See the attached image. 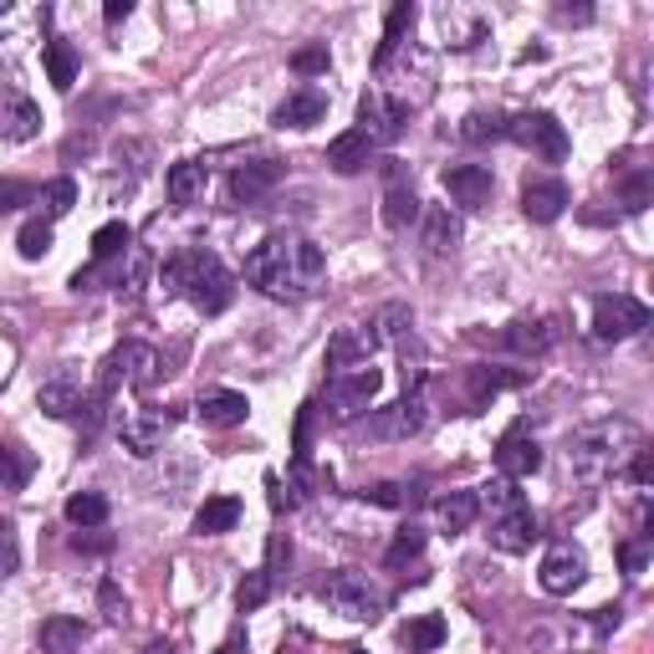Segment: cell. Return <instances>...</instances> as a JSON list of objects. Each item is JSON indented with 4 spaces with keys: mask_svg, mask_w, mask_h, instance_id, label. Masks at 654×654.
<instances>
[{
    "mask_svg": "<svg viewBox=\"0 0 654 654\" xmlns=\"http://www.w3.org/2000/svg\"><path fill=\"white\" fill-rule=\"evenodd\" d=\"M583 578H588V563H583V552L573 548V542H552L548 557H542V573H537L542 594L567 598L573 588H583Z\"/></svg>",
    "mask_w": 654,
    "mask_h": 654,
    "instance_id": "11",
    "label": "cell"
},
{
    "mask_svg": "<svg viewBox=\"0 0 654 654\" xmlns=\"http://www.w3.org/2000/svg\"><path fill=\"white\" fill-rule=\"evenodd\" d=\"M419 194H415V179H409V164L388 159L384 164V225L388 230H409L419 221Z\"/></svg>",
    "mask_w": 654,
    "mask_h": 654,
    "instance_id": "9",
    "label": "cell"
},
{
    "mask_svg": "<svg viewBox=\"0 0 654 654\" xmlns=\"http://www.w3.org/2000/svg\"><path fill=\"white\" fill-rule=\"evenodd\" d=\"M419 236H425V251L430 256L455 251V240H461V215H455L450 205L419 210Z\"/></svg>",
    "mask_w": 654,
    "mask_h": 654,
    "instance_id": "22",
    "label": "cell"
},
{
    "mask_svg": "<svg viewBox=\"0 0 654 654\" xmlns=\"http://www.w3.org/2000/svg\"><path fill=\"white\" fill-rule=\"evenodd\" d=\"M144 654H174V644H164V640H154V644H144Z\"/></svg>",
    "mask_w": 654,
    "mask_h": 654,
    "instance_id": "58",
    "label": "cell"
},
{
    "mask_svg": "<svg viewBox=\"0 0 654 654\" xmlns=\"http://www.w3.org/2000/svg\"><path fill=\"white\" fill-rule=\"evenodd\" d=\"M113 369H119L123 379H128V388H138V394H149V388L159 384V373H169L149 342H123L119 353H113Z\"/></svg>",
    "mask_w": 654,
    "mask_h": 654,
    "instance_id": "17",
    "label": "cell"
},
{
    "mask_svg": "<svg viewBox=\"0 0 654 654\" xmlns=\"http://www.w3.org/2000/svg\"><path fill=\"white\" fill-rule=\"evenodd\" d=\"M164 184H169V200H174V205H194V200L205 194V184H210V169L200 159H184V164L169 169Z\"/></svg>",
    "mask_w": 654,
    "mask_h": 654,
    "instance_id": "28",
    "label": "cell"
},
{
    "mask_svg": "<svg viewBox=\"0 0 654 654\" xmlns=\"http://www.w3.org/2000/svg\"><path fill=\"white\" fill-rule=\"evenodd\" d=\"M537 537H542L537 532V511L527 501L501 511V517H490V548L496 552H527Z\"/></svg>",
    "mask_w": 654,
    "mask_h": 654,
    "instance_id": "16",
    "label": "cell"
},
{
    "mask_svg": "<svg viewBox=\"0 0 654 654\" xmlns=\"http://www.w3.org/2000/svg\"><path fill=\"white\" fill-rule=\"evenodd\" d=\"M425 430V394H404V399L373 409L369 440H415Z\"/></svg>",
    "mask_w": 654,
    "mask_h": 654,
    "instance_id": "10",
    "label": "cell"
},
{
    "mask_svg": "<svg viewBox=\"0 0 654 654\" xmlns=\"http://www.w3.org/2000/svg\"><path fill=\"white\" fill-rule=\"evenodd\" d=\"M128 251H134V230L123 221H108L92 230V261H98V267H108V261H119V256H128Z\"/></svg>",
    "mask_w": 654,
    "mask_h": 654,
    "instance_id": "32",
    "label": "cell"
},
{
    "mask_svg": "<svg viewBox=\"0 0 654 654\" xmlns=\"http://www.w3.org/2000/svg\"><path fill=\"white\" fill-rule=\"evenodd\" d=\"M373 338L384 342V338H404L409 327H415V313L404 307V302H388V307H379V317H373Z\"/></svg>",
    "mask_w": 654,
    "mask_h": 654,
    "instance_id": "40",
    "label": "cell"
},
{
    "mask_svg": "<svg viewBox=\"0 0 654 654\" xmlns=\"http://www.w3.org/2000/svg\"><path fill=\"white\" fill-rule=\"evenodd\" d=\"M594 624H598V629H613V624H619V609H598Z\"/></svg>",
    "mask_w": 654,
    "mask_h": 654,
    "instance_id": "57",
    "label": "cell"
},
{
    "mask_svg": "<svg viewBox=\"0 0 654 654\" xmlns=\"http://www.w3.org/2000/svg\"><path fill=\"white\" fill-rule=\"evenodd\" d=\"M169 425H174V415H164V409H138V415H128L119 425V440L128 455H138V461H149L154 450H164V435H169Z\"/></svg>",
    "mask_w": 654,
    "mask_h": 654,
    "instance_id": "14",
    "label": "cell"
},
{
    "mask_svg": "<svg viewBox=\"0 0 654 654\" xmlns=\"http://www.w3.org/2000/svg\"><path fill=\"white\" fill-rule=\"evenodd\" d=\"M323 271H327L323 246L307 240V236H282V230L267 236L251 256H246V282H251L256 292L277 297V302L307 297V292L323 282Z\"/></svg>",
    "mask_w": 654,
    "mask_h": 654,
    "instance_id": "1",
    "label": "cell"
},
{
    "mask_svg": "<svg viewBox=\"0 0 654 654\" xmlns=\"http://www.w3.org/2000/svg\"><path fill=\"white\" fill-rule=\"evenodd\" d=\"M236 521H240V501H236V496H210V501L194 511V537L236 532Z\"/></svg>",
    "mask_w": 654,
    "mask_h": 654,
    "instance_id": "26",
    "label": "cell"
},
{
    "mask_svg": "<svg viewBox=\"0 0 654 654\" xmlns=\"http://www.w3.org/2000/svg\"><path fill=\"white\" fill-rule=\"evenodd\" d=\"M98 604H103V619L108 624H128V598H123V588L113 578L98 583Z\"/></svg>",
    "mask_w": 654,
    "mask_h": 654,
    "instance_id": "45",
    "label": "cell"
},
{
    "mask_svg": "<svg viewBox=\"0 0 654 654\" xmlns=\"http://www.w3.org/2000/svg\"><path fill=\"white\" fill-rule=\"evenodd\" d=\"M36 640H42L46 654H72V650H82V640H88V624L72 619V613H52V619H42Z\"/></svg>",
    "mask_w": 654,
    "mask_h": 654,
    "instance_id": "23",
    "label": "cell"
},
{
    "mask_svg": "<svg viewBox=\"0 0 654 654\" xmlns=\"http://www.w3.org/2000/svg\"><path fill=\"white\" fill-rule=\"evenodd\" d=\"M415 0H399L394 11L384 15V42H379V52H373V67L379 72H388V61H394V52L404 46V36H409V26H415Z\"/></svg>",
    "mask_w": 654,
    "mask_h": 654,
    "instance_id": "24",
    "label": "cell"
},
{
    "mask_svg": "<svg viewBox=\"0 0 654 654\" xmlns=\"http://www.w3.org/2000/svg\"><path fill=\"white\" fill-rule=\"evenodd\" d=\"M373 159V144L358 128H348V134H338L332 144H327V164L338 169V174H363Z\"/></svg>",
    "mask_w": 654,
    "mask_h": 654,
    "instance_id": "25",
    "label": "cell"
},
{
    "mask_svg": "<svg viewBox=\"0 0 654 654\" xmlns=\"http://www.w3.org/2000/svg\"><path fill=\"white\" fill-rule=\"evenodd\" d=\"M271 588H277V583L267 578V567L246 573V578H240V588H236V609H240V613H256V609H261V604L271 598Z\"/></svg>",
    "mask_w": 654,
    "mask_h": 654,
    "instance_id": "41",
    "label": "cell"
},
{
    "mask_svg": "<svg viewBox=\"0 0 654 654\" xmlns=\"http://www.w3.org/2000/svg\"><path fill=\"white\" fill-rule=\"evenodd\" d=\"M42 61H46V77H52V88L57 92H72V82H77V52H72V42H52L42 46Z\"/></svg>",
    "mask_w": 654,
    "mask_h": 654,
    "instance_id": "33",
    "label": "cell"
},
{
    "mask_svg": "<svg viewBox=\"0 0 654 654\" xmlns=\"http://www.w3.org/2000/svg\"><path fill=\"white\" fill-rule=\"evenodd\" d=\"M446 619H440V613H419V619H409V624H404V650L409 654H430V650H440V644H446Z\"/></svg>",
    "mask_w": 654,
    "mask_h": 654,
    "instance_id": "31",
    "label": "cell"
},
{
    "mask_svg": "<svg viewBox=\"0 0 654 654\" xmlns=\"http://www.w3.org/2000/svg\"><path fill=\"white\" fill-rule=\"evenodd\" d=\"M461 138L465 144H490V138H506V113L496 108H476L461 119Z\"/></svg>",
    "mask_w": 654,
    "mask_h": 654,
    "instance_id": "35",
    "label": "cell"
},
{
    "mask_svg": "<svg viewBox=\"0 0 654 654\" xmlns=\"http://www.w3.org/2000/svg\"><path fill=\"white\" fill-rule=\"evenodd\" d=\"M21 205H36V190L21 184V179H0V215H11Z\"/></svg>",
    "mask_w": 654,
    "mask_h": 654,
    "instance_id": "48",
    "label": "cell"
},
{
    "mask_svg": "<svg viewBox=\"0 0 654 654\" xmlns=\"http://www.w3.org/2000/svg\"><path fill=\"white\" fill-rule=\"evenodd\" d=\"M629 481H634V486H640V490L654 481V461H650V450H644V446L634 450V465H629Z\"/></svg>",
    "mask_w": 654,
    "mask_h": 654,
    "instance_id": "53",
    "label": "cell"
},
{
    "mask_svg": "<svg viewBox=\"0 0 654 654\" xmlns=\"http://www.w3.org/2000/svg\"><path fill=\"white\" fill-rule=\"evenodd\" d=\"M282 159H256V164H240L236 174H230V200L236 205H256L261 194H271L282 184Z\"/></svg>",
    "mask_w": 654,
    "mask_h": 654,
    "instance_id": "18",
    "label": "cell"
},
{
    "mask_svg": "<svg viewBox=\"0 0 654 654\" xmlns=\"http://www.w3.org/2000/svg\"><path fill=\"white\" fill-rule=\"evenodd\" d=\"M323 598H327V609L342 613V619H353V624H379L384 609H388L384 588L373 578H363V573H332Z\"/></svg>",
    "mask_w": 654,
    "mask_h": 654,
    "instance_id": "4",
    "label": "cell"
},
{
    "mask_svg": "<svg viewBox=\"0 0 654 654\" xmlns=\"http://www.w3.org/2000/svg\"><path fill=\"white\" fill-rule=\"evenodd\" d=\"M194 415L205 419L210 430H236V425H246V415H251V399L236 394V388H210V394H200Z\"/></svg>",
    "mask_w": 654,
    "mask_h": 654,
    "instance_id": "19",
    "label": "cell"
},
{
    "mask_svg": "<svg viewBox=\"0 0 654 654\" xmlns=\"http://www.w3.org/2000/svg\"><path fill=\"white\" fill-rule=\"evenodd\" d=\"M440 184H446V194L455 200V205H465V210L490 205V194H496V174H490V164H450L446 174H440Z\"/></svg>",
    "mask_w": 654,
    "mask_h": 654,
    "instance_id": "12",
    "label": "cell"
},
{
    "mask_svg": "<svg viewBox=\"0 0 654 654\" xmlns=\"http://www.w3.org/2000/svg\"><path fill=\"white\" fill-rule=\"evenodd\" d=\"M650 327V307L640 297H624V292H613V297H594V332L604 342H624L634 332Z\"/></svg>",
    "mask_w": 654,
    "mask_h": 654,
    "instance_id": "7",
    "label": "cell"
},
{
    "mask_svg": "<svg viewBox=\"0 0 654 654\" xmlns=\"http://www.w3.org/2000/svg\"><path fill=\"white\" fill-rule=\"evenodd\" d=\"M476 506H490V517H501V511H511V506H521V490H517V481H506V476L486 481V486L476 490Z\"/></svg>",
    "mask_w": 654,
    "mask_h": 654,
    "instance_id": "38",
    "label": "cell"
},
{
    "mask_svg": "<svg viewBox=\"0 0 654 654\" xmlns=\"http://www.w3.org/2000/svg\"><path fill=\"white\" fill-rule=\"evenodd\" d=\"M557 21H563V26H588V21H594V11H588V5H563V11H557Z\"/></svg>",
    "mask_w": 654,
    "mask_h": 654,
    "instance_id": "56",
    "label": "cell"
},
{
    "mask_svg": "<svg viewBox=\"0 0 654 654\" xmlns=\"http://www.w3.org/2000/svg\"><path fill=\"white\" fill-rule=\"evenodd\" d=\"M640 425H629V419H604V425H588L578 430L573 440V465H578L583 476H604L613 471V461L624 455V450H640Z\"/></svg>",
    "mask_w": 654,
    "mask_h": 654,
    "instance_id": "3",
    "label": "cell"
},
{
    "mask_svg": "<svg viewBox=\"0 0 654 654\" xmlns=\"http://www.w3.org/2000/svg\"><path fill=\"white\" fill-rule=\"evenodd\" d=\"M282 563H292V548H286V537H271V548H267V578L271 583L282 578Z\"/></svg>",
    "mask_w": 654,
    "mask_h": 654,
    "instance_id": "52",
    "label": "cell"
},
{
    "mask_svg": "<svg viewBox=\"0 0 654 654\" xmlns=\"http://www.w3.org/2000/svg\"><path fill=\"white\" fill-rule=\"evenodd\" d=\"M323 119H327V92L323 88L286 92L282 103H277V113H271L277 128H313V123H323Z\"/></svg>",
    "mask_w": 654,
    "mask_h": 654,
    "instance_id": "20",
    "label": "cell"
},
{
    "mask_svg": "<svg viewBox=\"0 0 654 654\" xmlns=\"http://www.w3.org/2000/svg\"><path fill=\"white\" fill-rule=\"evenodd\" d=\"M72 548H77V552H108V548H113V537H108V532H98V537H82V532H77Z\"/></svg>",
    "mask_w": 654,
    "mask_h": 654,
    "instance_id": "54",
    "label": "cell"
},
{
    "mask_svg": "<svg viewBox=\"0 0 654 654\" xmlns=\"http://www.w3.org/2000/svg\"><path fill=\"white\" fill-rule=\"evenodd\" d=\"M440 521H446V532L450 537H461V532H471V521H476V490H450V496H440Z\"/></svg>",
    "mask_w": 654,
    "mask_h": 654,
    "instance_id": "34",
    "label": "cell"
},
{
    "mask_svg": "<svg viewBox=\"0 0 654 654\" xmlns=\"http://www.w3.org/2000/svg\"><path fill=\"white\" fill-rule=\"evenodd\" d=\"M373 348H379V338H373V327H342L338 338L327 342V369H358V363H369Z\"/></svg>",
    "mask_w": 654,
    "mask_h": 654,
    "instance_id": "21",
    "label": "cell"
},
{
    "mask_svg": "<svg viewBox=\"0 0 654 654\" xmlns=\"http://www.w3.org/2000/svg\"><path fill=\"white\" fill-rule=\"evenodd\" d=\"M650 190H654V179H650V169H644V174H634L624 184V210H634V215H640L644 205H650Z\"/></svg>",
    "mask_w": 654,
    "mask_h": 654,
    "instance_id": "50",
    "label": "cell"
},
{
    "mask_svg": "<svg viewBox=\"0 0 654 654\" xmlns=\"http://www.w3.org/2000/svg\"><path fill=\"white\" fill-rule=\"evenodd\" d=\"M0 134L11 138V144H31V138L42 134V108L31 103V98H15V103L0 113Z\"/></svg>",
    "mask_w": 654,
    "mask_h": 654,
    "instance_id": "29",
    "label": "cell"
},
{
    "mask_svg": "<svg viewBox=\"0 0 654 654\" xmlns=\"http://www.w3.org/2000/svg\"><path fill=\"white\" fill-rule=\"evenodd\" d=\"M67 521H72V527H103L108 496L103 490H77V496H67Z\"/></svg>",
    "mask_w": 654,
    "mask_h": 654,
    "instance_id": "36",
    "label": "cell"
},
{
    "mask_svg": "<svg viewBox=\"0 0 654 654\" xmlns=\"http://www.w3.org/2000/svg\"><path fill=\"white\" fill-rule=\"evenodd\" d=\"M573 205V194H567V184L563 179H552V174H537V179H527L521 184V215L527 221H537V225H552L563 210Z\"/></svg>",
    "mask_w": 654,
    "mask_h": 654,
    "instance_id": "15",
    "label": "cell"
},
{
    "mask_svg": "<svg viewBox=\"0 0 654 654\" xmlns=\"http://www.w3.org/2000/svg\"><path fill=\"white\" fill-rule=\"evenodd\" d=\"M128 15H134V0H108V5H103L108 26H119V21H128Z\"/></svg>",
    "mask_w": 654,
    "mask_h": 654,
    "instance_id": "55",
    "label": "cell"
},
{
    "mask_svg": "<svg viewBox=\"0 0 654 654\" xmlns=\"http://www.w3.org/2000/svg\"><path fill=\"white\" fill-rule=\"evenodd\" d=\"M164 292H184L205 317H221L236 302V277L221 267L215 251H179L169 256V267L159 271Z\"/></svg>",
    "mask_w": 654,
    "mask_h": 654,
    "instance_id": "2",
    "label": "cell"
},
{
    "mask_svg": "<svg viewBox=\"0 0 654 654\" xmlns=\"http://www.w3.org/2000/svg\"><path fill=\"white\" fill-rule=\"evenodd\" d=\"M36 404H42L52 419H77V409H82V388H77L72 379H52V384L36 388Z\"/></svg>",
    "mask_w": 654,
    "mask_h": 654,
    "instance_id": "30",
    "label": "cell"
},
{
    "mask_svg": "<svg viewBox=\"0 0 654 654\" xmlns=\"http://www.w3.org/2000/svg\"><path fill=\"white\" fill-rule=\"evenodd\" d=\"M644 563H650V537H629V542H619V567H624L629 578H640Z\"/></svg>",
    "mask_w": 654,
    "mask_h": 654,
    "instance_id": "47",
    "label": "cell"
},
{
    "mask_svg": "<svg viewBox=\"0 0 654 654\" xmlns=\"http://www.w3.org/2000/svg\"><path fill=\"white\" fill-rule=\"evenodd\" d=\"M511 384H521L517 373H501V369H471V404H486L490 394H501V388H511Z\"/></svg>",
    "mask_w": 654,
    "mask_h": 654,
    "instance_id": "43",
    "label": "cell"
},
{
    "mask_svg": "<svg viewBox=\"0 0 654 654\" xmlns=\"http://www.w3.org/2000/svg\"><path fill=\"white\" fill-rule=\"evenodd\" d=\"M36 200H42V210H46V221H57V215H67V210L77 205V179H52V184H42V194H36Z\"/></svg>",
    "mask_w": 654,
    "mask_h": 654,
    "instance_id": "39",
    "label": "cell"
},
{
    "mask_svg": "<svg viewBox=\"0 0 654 654\" xmlns=\"http://www.w3.org/2000/svg\"><path fill=\"white\" fill-rule=\"evenodd\" d=\"M327 67H332L327 42H313V46H297V52H292V72H297V77H323Z\"/></svg>",
    "mask_w": 654,
    "mask_h": 654,
    "instance_id": "44",
    "label": "cell"
},
{
    "mask_svg": "<svg viewBox=\"0 0 654 654\" xmlns=\"http://www.w3.org/2000/svg\"><path fill=\"white\" fill-rule=\"evenodd\" d=\"M15 567H21V542H15L11 521H0V578H11Z\"/></svg>",
    "mask_w": 654,
    "mask_h": 654,
    "instance_id": "49",
    "label": "cell"
},
{
    "mask_svg": "<svg viewBox=\"0 0 654 654\" xmlns=\"http://www.w3.org/2000/svg\"><path fill=\"white\" fill-rule=\"evenodd\" d=\"M31 481V455L15 446H0V490H21Z\"/></svg>",
    "mask_w": 654,
    "mask_h": 654,
    "instance_id": "42",
    "label": "cell"
},
{
    "mask_svg": "<svg viewBox=\"0 0 654 654\" xmlns=\"http://www.w3.org/2000/svg\"><path fill=\"white\" fill-rule=\"evenodd\" d=\"M419 552H425V532H415V527H409V532L394 537V548L384 552V563H388V567H404L409 557H419Z\"/></svg>",
    "mask_w": 654,
    "mask_h": 654,
    "instance_id": "46",
    "label": "cell"
},
{
    "mask_svg": "<svg viewBox=\"0 0 654 654\" xmlns=\"http://www.w3.org/2000/svg\"><path fill=\"white\" fill-rule=\"evenodd\" d=\"M496 471H501L506 481H527V476L542 471V446L527 435V425H511V430L501 435V446H496Z\"/></svg>",
    "mask_w": 654,
    "mask_h": 654,
    "instance_id": "13",
    "label": "cell"
},
{
    "mask_svg": "<svg viewBox=\"0 0 654 654\" xmlns=\"http://www.w3.org/2000/svg\"><path fill=\"white\" fill-rule=\"evenodd\" d=\"M0 15H5V5H0Z\"/></svg>",
    "mask_w": 654,
    "mask_h": 654,
    "instance_id": "60",
    "label": "cell"
},
{
    "mask_svg": "<svg viewBox=\"0 0 654 654\" xmlns=\"http://www.w3.org/2000/svg\"><path fill=\"white\" fill-rule=\"evenodd\" d=\"M506 138L548 164H563L567 149H573V144H567V128L552 119V113H517V119H506Z\"/></svg>",
    "mask_w": 654,
    "mask_h": 654,
    "instance_id": "5",
    "label": "cell"
},
{
    "mask_svg": "<svg viewBox=\"0 0 654 654\" xmlns=\"http://www.w3.org/2000/svg\"><path fill=\"white\" fill-rule=\"evenodd\" d=\"M15 251L26 256V261H42V256L52 251V221H46V215H36V221L21 225V236H15Z\"/></svg>",
    "mask_w": 654,
    "mask_h": 654,
    "instance_id": "37",
    "label": "cell"
},
{
    "mask_svg": "<svg viewBox=\"0 0 654 654\" xmlns=\"http://www.w3.org/2000/svg\"><path fill=\"white\" fill-rule=\"evenodd\" d=\"M342 654H369V650H342Z\"/></svg>",
    "mask_w": 654,
    "mask_h": 654,
    "instance_id": "59",
    "label": "cell"
},
{
    "mask_svg": "<svg viewBox=\"0 0 654 654\" xmlns=\"http://www.w3.org/2000/svg\"><path fill=\"white\" fill-rule=\"evenodd\" d=\"M363 501H373V506H404V486H399V481H379V486L363 490Z\"/></svg>",
    "mask_w": 654,
    "mask_h": 654,
    "instance_id": "51",
    "label": "cell"
},
{
    "mask_svg": "<svg viewBox=\"0 0 654 654\" xmlns=\"http://www.w3.org/2000/svg\"><path fill=\"white\" fill-rule=\"evenodd\" d=\"M557 338H563V327L557 323H511L501 342L511 348V353H548Z\"/></svg>",
    "mask_w": 654,
    "mask_h": 654,
    "instance_id": "27",
    "label": "cell"
},
{
    "mask_svg": "<svg viewBox=\"0 0 654 654\" xmlns=\"http://www.w3.org/2000/svg\"><path fill=\"white\" fill-rule=\"evenodd\" d=\"M379 388H384V373L373 369V363H358V369H342L327 379V404H332L338 419H358L379 399Z\"/></svg>",
    "mask_w": 654,
    "mask_h": 654,
    "instance_id": "6",
    "label": "cell"
},
{
    "mask_svg": "<svg viewBox=\"0 0 654 654\" xmlns=\"http://www.w3.org/2000/svg\"><path fill=\"white\" fill-rule=\"evenodd\" d=\"M358 134L369 138L373 149L379 144H394V138L409 128V103H399V98H384V92H363L358 98Z\"/></svg>",
    "mask_w": 654,
    "mask_h": 654,
    "instance_id": "8",
    "label": "cell"
}]
</instances>
